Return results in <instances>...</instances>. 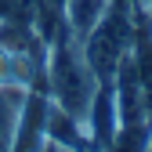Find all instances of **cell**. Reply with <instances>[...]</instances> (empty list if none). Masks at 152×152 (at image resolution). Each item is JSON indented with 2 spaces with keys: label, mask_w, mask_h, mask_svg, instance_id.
I'll use <instances>...</instances> for the list:
<instances>
[{
  "label": "cell",
  "mask_w": 152,
  "mask_h": 152,
  "mask_svg": "<svg viewBox=\"0 0 152 152\" xmlns=\"http://www.w3.org/2000/svg\"><path fill=\"white\" fill-rule=\"evenodd\" d=\"M44 87H47L51 102L58 109H65L69 116H76L87 127V112H91V102H94V94H98L102 80L94 76L87 54H83V44L76 40L65 26L54 33L51 44H47Z\"/></svg>",
  "instance_id": "6da1fadb"
},
{
  "label": "cell",
  "mask_w": 152,
  "mask_h": 152,
  "mask_svg": "<svg viewBox=\"0 0 152 152\" xmlns=\"http://www.w3.org/2000/svg\"><path fill=\"white\" fill-rule=\"evenodd\" d=\"M134 47V7L130 0H112L105 18L83 36V54L102 83H112L120 62Z\"/></svg>",
  "instance_id": "7a4b0ae2"
},
{
  "label": "cell",
  "mask_w": 152,
  "mask_h": 152,
  "mask_svg": "<svg viewBox=\"0 0 152 152\" xmlns=\"http://www.w3.org/2000/svg\"><path fill=\"white\" fill-rule=\"evenodd\" d=\"M47 112H51L47 87H29L22 94V109H18V127H15L11 148H44L47 145Z\"/></svg>",
  "instance_id": "3957f363"
},
{
  "label": "cell",
  "mask_w": 152,
  "mask_h": 152,
  "mask_svg": "<svg viewBox=\"0 0 152 152\" xmlns=\"http://www.w3.org/2000/svg\"><path fill=\"white\" fill-rule=\"evenodd\" d=\"M109 7H112V0H65V7H62V26L83 44V36L105 18Z\"/></svg>",
  "instance_id": "277c9868"
},
{
  "label": "cell",
  "mask_w": 152,
  "mask_h": 152,
  "mask_svg": "<svg viewBox=\"0 0 152 152\" xmlns=\"http://www.w3.org/2000/svg\"><path fill=\"white\" fill-rule=\"evenodd\" d=\"M22 94L26 91H18V87H0V148H11V141H15Z\"/></svg>",
  "instance_id": "5b68a950"
},
{
  "label": "cell",
  "mask_w": 152,
  "mask_h": 152,
  "mask_svg": "<svg viewBox=\"0 0 152 152\" xmlns=\"http://www.w3.org/2000/svg\"><path fill=\"white\" fill-rule=\"evenodd\" d=\"M0 26L40 29V0H0Z\"/></svg>",
  "instance_id": "8992f818"
},
{
  "label": "cell",
  "mask_w": 152,
  "mask_h": 152,
  "mask_svg": "<svg viewBox=\"0 0 152 152\" xmlns=\"http://www.w3.org/2000/svg\"><path fill=\"white\" fill-rule=\"evenodd\" d=\"M148 148H152V138H148Z\"/></svg>",
  "instance_id": "52a82bcc"
}]
</instances>
